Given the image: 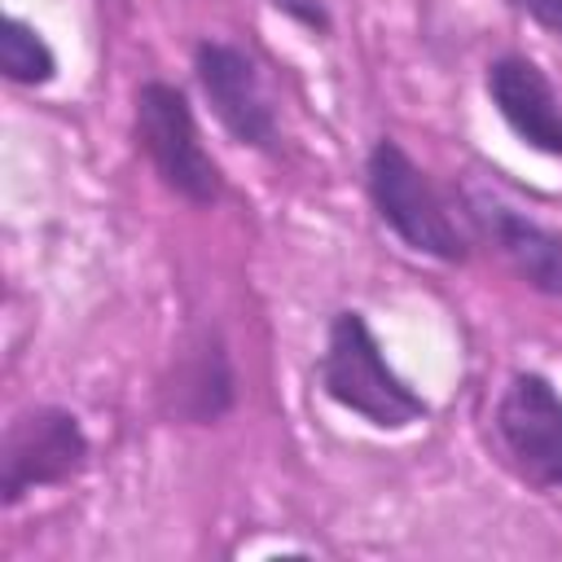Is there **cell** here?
<instances>
[{"label":"cell","instance_id":"cell-1","mask_svg":"<svg viewBox=\"0 0 562 562\" xmlns=\"http://www.w3.org/2000/svg\"><path fill=\"white\" fill-rule=\"evenodd\" d=\"M321 386L334 404L360 413L369 426H382V430H400L426 417V400L386 364L360 312H338L329 321V338L321 356Z\"/></svg>","mask_w":562,"mask_h":562},{"label":"cell","instance_id":"cell-5","mask_svg":"<svg viewBox=\"0 0 562 562\" xmlns=\"http://www.w3.org/2000/svg\"><path fill=\"white\" fill-rule=\"evenodd\" d=\"M496 435L536 487H562V395L544 373H514L496 404Z\"/></svg>","mask_w":562,"mask_h":562},{"label":"cell","instance_id":"cell-12","mask_svg":"<svg viewBox=\"0 0 562 562\" xmlns=\"http://www.w3.org/2000/svg\"><path fill=\"white\" fill-rule=\"evenodd\" d=\"M518 13H527L531 22H540L544 31L562 35V0H509Z\"/></svg>","mask_w":562,"mask_h":562},{"label":"cell","instance_id":"cell-4","mask_svg":"<svg viewBox=\"0 0 562 562\" xmlns=\"http://www.w3.org/2000/svg\"><path fill=\"white\" fill-rule=\"evenodd\" d=\"M0 465H4L0 474L4 505H18L35 487L70 483L88 465V435L79 417L66 408H53V404L31 408L9 426Z\"/></svg>","mask_w":562,"mask_h":562},{"label":"cell","instance_id":"cell-7","mask_svg":"<svg viewBox=\"0 0 562 562\" xmlns=\"http://www.w3.org/2000/svg\"><path fill=\"white\" fill-rule=\"evenodd\" d=\"M487 97L522 145L562 158V97L553 92V83L544 79V70L536 61H527V57L492 61Z\"/></svg>","mask_w":562,"mask_h":562},{"label":"cell","instance_id":"cell-3","mask_svg":"<svg viewBox=\"0 0 562 562\" xmlns=\"http://www.w3.org/2000/svg\"><path fill=\"white\" fill-rule=\"evenodd\" d=\"M136 136L158 180L171 193H180L193 206H206L220 198V167L198 140V123L180 88L149 79L136 92Z\"/></svg>","mask_w":562,"mask_h":562},{"label":"cell","instance_id":"cell-8","mask_svg":"<svg viewBox=\"0 0 562 562\" xmlns=\"http://www.w3.org/2000/svg\"><path fill=\"white\" fill-rule=\"evenodd\" d=\"M474 220L483 224L492 246L505 255V263L531 290L562 299V237L558 233H549L531 215H522L505 202H492V198H474Z\"/></svg>","mask_w":562,"mask_h":562},{"label":"cell","instance_id":"cell-6","mask_svg":"<svg viewBox=\"0 0 562 562\" xmlns=\"http://www.w3.org/2000/svg\"><path fill=\"white\" fill-rule=\"evenodd\" d=\"M193 70H198V83H202L215 119L224 123V132L233 140H241L250 149H268L277 140V119H272L263 79L241 48L206 40L193 53Z\"/></svg>","mask_w":562,"mask_h":562},{"label":"cell","instance_id":"cell-9","mask_svg":"<svg viewBox=\"0 0 562 562\" xmlns=\"http://www.w3.org/2000/svg\"><path fill=\"white\" fill-rule=\"evenodd\" d=\"M167 408L184 422H220L233 408V369L220 347V338L202 334L176 364V378L167 386Z\"/></svg>","mask_w":562,"mask_h":562},{"label":"cell","instance_id":"cell-2","mask_svg":"<svg viewBox=\"0 0 562 562\" xmlns=\"http://www.w3.org/2000/svg\"><path fill=\"white\" fill-rule=\"evenodd\" d=\"M369 198L382 215V224L413 250L443 259V263H461L465 259V237L457 233L443 198L430 189V180L417 171V162L395 145V140H378L369 154Z\"/></svg>","mask_w":562,"mask_h":562},{"label":"cell","instance_id":"cell-10","mask_svg":"<svg viewBox=\"0 0 562 562\" xmlns=\"http://www.w3.org/2000/svg\"><path fill=\"white\" fill-rule=\"evenodd\" d=\"M0 70L13 83H48L53 70H57V57L31 22L4 18V26H0Z\"/></svg>","mask_w":562,"mask_h":562},{"label":"cell","instance_id":"cell-11","mask_svg":"<svg viewBox=\"0 0 562 562\" xmlns=\"http://www.w3.org/2000/svg\"><path fill=\"white\" fill-rule=\"evenodd\" d=\"M285 18H294V22H303L307 31H329V13H325V4L321 0H272Z\"/></svg>","mask_w":562,"mask_h":562}]
</instances>
